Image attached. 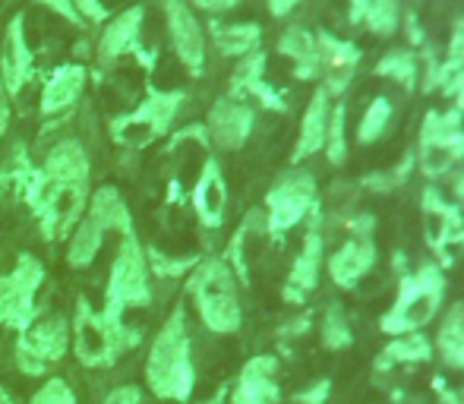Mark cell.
Instances as JSON below:
<instances>
[{
    "label": "cell",
    "instance_id": "cell-1",
    "mask_svg": "<svg viewBox=\"0 0 464 404\" xmlns=\"http://www.w3.org/2000/svg\"><path fill=\"white\" fill-rule=\"evenodd\" d=\"M146 386L155 399L184 404L196 389V367H193V344H189L187 310L174 306L171 316L161 322L149 344L146 357Z\"/></svg>",
    "mask_w": 464,
    "mask_h": 404
},
{
    "label": "cell",
    "instance_id": "cell-2",
    "mask_svg": "<svg viewBox=\"0 0 464 404\" xmlns=\"http://www.w3.org/2000/svg\"><path fill=\"white\" fill-rule=\"evenodd\" d=\"M142 344V332L127 325V319H114L108 313L95 310L89 297L76 301L73 322H70V348H73L80 367L102 370L114 367L123 354Z\"/></svg>",
    "mask_w": 464,
    "mask_h": 404
},
{
    "label": "cell",
    "instance_id": "cell-3",
    "mask_svg": "<svg viewBox=\"0 0 464 404\" xmlns=\"http://www.w3.org/2000/svg\"><path fill=\"white\" fill-rule=\"evenodd\" d=\"M187 294L199 313V322L212 335H234L244 325V306L237 297V275L225 256H206L189 269Z\"/></svg>",
    "mask_w": 464,
    "mask_h": 404
},
{
    "label": "cell",
    "instance_id": "cell-4",
    "mask_svg": "<svg viewBox=\"0 0 464 404\" xmlns=\"http://www.w3.org/2000/svg\"><path fill=\"white\" fill-rule=\"evenodd\" d=\"M446 301V272L440 263H420L414 272L398 278L395 303L382 313L379 329L385 335H411L423 332L442 310Z\"/></svg>",
    "mask_w": 464,
    "mask_h": 404
},
{
    "label": "cell",
    "instance_id": "cell-5",
    "mask_svg": "<svg viewBox=\"0 0 464 404\" xmlns=\"http://www.w3.org/2000/svg\"><path fill=\"white\" fill-rule=\"evenodd\" d=\"M23 202L42 227V237L48 244H57V240L70 237L76 221L86 215L89 184H54L35 168V178L25 187Z\"/></svg>",
    "mask_w": 464,
    "mask_h": 404
},
{
    "label": "cell",
    "instance_id": "cell-6",
    "mask_svg": "<svg viewBox=\"0 0 464 404\" xmlns=\"http://www.w3.org/2000/svg\"><path fill=\"white\" fill-rule=\"evenodd\" d=\"M152 272L146 263V246H142L140 234L130 231L121 237L117 256L111 263V275L104 284V310L108 316L123 319V313L133 306H152Z\"/></svg>",
    "mask_w": 464,
    "mask_h": 404
},
{
    "label": "cell",
    "instance_id": "cell-7",
    "mask_svg": "<svg viewBox=\"0 0 464 404\" xmlns=\"http://www.w3.org/2000/svg\"><path fill=\"white\" fill-rule=\"evenodd\" d=\"M464 161V114L459 111H430L423 117L414 165L427 180L452 174Z\"/></svg>",
    "mask_w": 464,
    "mask_h": 404
},
{
    "label": "cell",
    "instance_id": "cell-8",
    "mask_svg": "<svg viewBox=\"0 0 464 404\" xmlns=\"http://www.w3.org/2000/svg\"><path fill=\"white\" fill-rule=\"evenodd\" d=\"M184 99L187 95L178 92V89H174V92L152 89V92L140 101V108L127 111V114L111 120V127H108L111 139L123 149H146L149 142L168 136L178 111L184 108Z\"/></svg>",
    "mask_w": 464,
    "mask_h": 404
},
{
    "label": "cell",
    "instance_id": "cell-9",
    "mask_svg": "<svg viewBox=\"0 0 464 404\" xmlns=\"http://www.w3.org/2000/svg\"><path fill=\"white\" fill-rule=\"evenodd\" d=\"M70 354V322L61 313H38L35 322L16 335V370L29 380L48 376L54 363Z\"/></svg>",
    "mask_w": 464,
    "mask_h": 404
},
{
    "label": "cell",
    "instance_id": "cell-10",
    "mask_svg": "<svg viewBox=\"0 0 464 404\" xmlns=\"http://www.w3.org/2000/svg\"><path fill=\"white\" fill-rule=\"evenodd\" d=\"M44 284V265L32 253H19L10 272H0V325L23 335L38 310V291Z\"/></svg>",
    "mask_w": 464,
    "mask_h": 404
},
{
    "label": "cell",
    "instance_id": "cell-11",
    "mask_svg": "<svg viewBox=\"0 0 464 404\" xmlns=\"http://www.w3.org/2000/svg\"><path fill=\"white\" fill-rule=\"evenodd\" d=\"M319 187L316 178L310 171H291L281 174V178L272 184V190L266 193V231L276 234H287L291 227H297L304 218H310L319 208Z\"/></svg>",
    "mask_w": 464,
    "mask_h": 404
},
{
    "label": "cell",
    "instance_id": "cell-12",
    "mask_svg": "<svg viewBox=\"0 0 464 404\" xmlns=\"http://www.w3.org/2000/svg\"><path fill=\"white\" fill-rule=\"evenodd\" d=\"M161 10H165L168 35H171V48L178 61L184 63L189 76H202V70H206V32H202L193 6L187 0H161Z\"/></svg>",
    "mask_w": 464,
    "mask_h": 404
},
{
    "label": "cell",
    "instance_id": "cell-13",
    "mask_svg": "<svg viewBox=\"0 0 464 404\" xmlns=\"http://www.w3.org/2000/svg\"><path fill=\"white\" fill-rule=\"evenodd\" d=\"M253 123H256V111L250 101L240 99H218L208 108V120H206V139L212 142L221 152H237L246 146L253 133Z\"/></svg>",
    "mask_w": 464,
    "mask_h": 404
},
{
    "label": "cell",
    "instance_id": "cell-14",
    "mask_svg": "<svg viewBox=\"0 0 464 404\" xmlns=\"http://www.w3.org/2000/svg\"><path fill=\"white\" fill-rule=\"evenodd\" d=\"M25 16L16 13V16L6 23L4 42H0V80H4L10 99H16L25 86L35 76V61H32V48L29 38H25Z\"/></svg>",
    "mask_w": 464,
    "mask_h": 404
},
{
    "label": "cell",
    "instance_id": "cell-15",
    "mask_svg": "<svg viewBox=\"0 0 464 404\" xmlns=\"http://www.w3.org/2000/svg\"><path fill=\"white\" fill-rule=\"evenodd\" d=\"M423 225H427L430 246L440 256H446L449 250H455L464 240V215L459 202H449L436 190L423 193Z\"/></svg>",
    "mask_w": 464,
    "mask_h": 404
},
{
    "label": "cell",
    "instance_id": "cell-16",
    "mask_svg": "<svg viewBox=\"0 0 464 404\" xmlns=\"http://www.w3.org/2000/svg\"><path fill=\"white\" fill-rule=\"evenodd\" d=\"M142 23H146V6L142 4L130 6V10H121L117 16H108L102 42H98V63L111 67V63H117L121 57L136 54V51H140Z\"/></svg>",
    "mask_w": 464,
    "mask_h": 404
},
{
    "label": "cell",
    "instance_id": "cell-17",
    "mask_svg": "<svg viewBox=\"0 0 464 404\" xmlns=\"http://www.w3.org/2000/svg\"><path fill=\"white\" fill-rule=\"evenodd\" d=\"M86 82L89 70L82 63H61L42 86V104H38L42 117H54V120L67 117L86 92Z\"/></svg>",
    "mask_w": 464,
    "mask_h": 404
},
{
    "label": "cell",
    "instance_id": "cell-18",
    "mask_svg": "<svg viewBox=\"0 0 464 404\" xmlns=\"http://www.w3.org/2000/svg\"><path fill=\"white\" fill-rule=\"evenodd\" d=\"M193 212H196V218H199V225L208 227V231L225 225L227 184H225V171H221L215 155H208V159L202 161L199 180H196V187H193Z\"/></svg>",
    "mask_w": 464,
    "mask_h": 404
},
{
    "label": "cell",
    "instance_id": "cell-19",
    "mask_svg": "<svg viewBox=\"0 0 464 404\" xmlns=\"http://www.w3.org/2000/svg\"><path fill=\"white\" fill-rule=\"evenodd\" d=\"M376 265V244L370 234H351V240L344 246H338L329 256V275L338 288L354 291L357 284L372 272Z\"/></svg>",
    "mask_w": 464,
    "mask_h": 404
},
{
    "label": "cell",
    "instance_id": "cell-20",
    "mask_svg": "<svg viewBox=\"0 0 464 404\" xmlns=\"http://www.w3.org/2000/svg\"><path fill=\"white\" fill-rule=\"evenodd\" d=\"M231 99H240V101H259L263 108L269 111H285L287 104L285 99L269 86L266 80V54L263 51H253V54L240 57V63L234 67L231 73Z\"/></svg>",
    "mask_w": 464,
    "mask_h": 404
},
{
    "label": "cell",
    "instance_id": "cell-21",
    "mask_svg": "<svg viewBox=\"0 0 464 404\" xmlns=\"http://www.w3.org/2000/svg\"><path fill=\"white\" fill-rule=\"evenodd\" d=\"M319 269H323V227H319V208L310 215V227H306L300 256L291 265V278H287L285 297L287 301H304L319 282Z\"/></svg>",
    "mask_w": 464,
    "mask_h": 404
},
{
    "label": "cell",
    "instance_id": "cell-22",
    "mask_svg": "<svg viewBox=\"0 0 464 404\" xmlns=\"http://www.w3.org/2000/svg\"><path fill=\"white\" fill-rule=\"evenodd\" d=\"M278 361L272 354H256L244 363L237 382H234L231 404H278L276 386Z\"/></svg>",
    "mask_w": 464,
    "mask_h": 404
},
{
    "label": "cell",
    "instance_id": "cell-23",
    "mask_svg": "<svg viewBox=\"0 0 464 404\" xmlns=\"http://www.w3.org/2000/svg\"><path fill=\"white\" fill-rule=\"evenodd\" d=\"M38 171L54 184H89L92 178V161L80 139H61L44 152Z\"/></svg>",
    "mask_w": 464,
    "mask_h": 404
},
{
    "label": "cell",
    "instance_id": "cell-24",
    "mask_svg": "<svg viewBox=\"0 0 464 404\" xmlns=\"http://www.w3.org/2000/svg\"><path fill=\"white\" fill-rule=\"evenodd\" d=\"M332 108H335V99L329 95V89L319 86L316 92H313L310 104H306L304 120H300V133H297V149H294V161H304V159H310V155H319L325 149V136H329Z\"/></svg>",
    "mask_w": 464,
    "mask_h": 404
},
{
    "label": "cell",
    "instance_id": "cell-25",
    "mask_svg": "<svg viewBox=\"0 0 464 404\" xmlns=\"http://www.w3.org/2000/svg\"><path fill=\"white\" fill-rule=\"evenodd\" d=\"M86 218H92L104 234L117 231L123 237V234L136 231L133 215H130V206H127V199L121 197V190H117V187H98L95 193H89Z\"/></svg>",
    "mask_w": 464,
    "mask_h": 404
},
{
    "label": "cell",
    "instance_id": "cell-26",
    "mask_svg": "<svg viewBox=\"0 0 464 404\" xmlns=\"http://www.w3.org/2000/svg\"><path fill=\"white\" fill-rule=\"evenodd\" d=\"M433 86L442 89V95L455 101V111L464 114V19H459L449 38V51L446 61L436 67Z\"/></svg>",
    "mask_w": 464,
    "mask_h": 404
},
{
    "label": "cell",
    "instance_id": "cell-27",
    "mask_svg": "<svg viewBox=\"0 0 464 404\" xmlns=\"http://www.w3.org/2000/svg\"><path fill=\"white\" fill-rule=\"evenodd\" d=\"M278 51L285 57H291L294 73H297L300 80H313V76L323 73V70H319L316 35H313V32H306L304 25H287L285 35L278 38Z\"/></svg>",
    "mask_w": 464,
    "mask_h": 404
},
{
    "label": "cell",
    "instance_id": "cell-28",
    "mask_svg": "<svg viewBox=\"0 0 464 404\" xmlns=\"http://www.w3.org/2000/svg\"><path fill=\"white\" fill-rule=\"evenodd\" d=\"M436 354L442 357V363L452 370L464 373V301L452 303L442 316L440 329H436V341H433Z\"/></svg>",
    "mask_w": 464,
    "mask_h": 404
},
{
    "label": "cell",
    "instance_id": "cell-29",
    "mask_svg": "<svg viewBox=\"0 0 464 404\" xmlns=\"http://www.w3.org/2000/svg\"><path fill=\"white\" fill-rule=\"evenodd\" d=\"M212 42L221 54L246 57L253 51H259L263 29L256 23H212Z\"/></svg>",
    "mask_w": 464,
    "mask_h": 404
},
{
    "label": "cell",
    "instance_id": "cell-30",
    "mask_svg": "<svg viewBox=\"0 0 464 404\" xmlns=\"http://www.w3.org/2000/svg\"><path fill=\"white\" fill-rule=\"evenodd\" d=\"M35 178V165L25 155V146L16 142L6 155V161L0 165V206H10V199H23L29 180Z\"/></svg>",
    "mask_w": 464,
    "mask_h": 404
},
{
    "label": "cell",
    "instance_id": "cell-31",
    "mask_svg": "<svg viewBox=\"0 0 464 404\" xmlns=\"http://www.w3.org/2000/svg\"><path fill=\"white\" fill-rule=\"evenodd\" d=\"M102 244H104V231L95 225L92 218H86V215H82V218L76 221L73 231H70V237H67V263H70V269H89V265L98 259V253H102Z\"/></svg>",
    "mask_w": 464,
    "mask_h": 404
},
{
    "label": "cell",
    "instance_id": "cell-32",
    "mask_svg": "<svg viewBox=\"0 0 464 404\" xmlns=\"http://www.w3.org/2000/svg\"><path fill=\"white\" fill-rule=\"evenodd\" d=\"M354 23H363L372 35H395L398 23H401V6L398 0H354L351 10Z\"/></svg>",
    "mask_w": 464,
    "mask_h": 404
},
{
    "label": "cell",
    "instance_id": "cell-33",
    "mask_svg": "<svg viewBox=\"0 0 464 404\" xmlns=\"http://www.w3.org/2000/svg\"><path fill=\"white\" fill-rule=\"evenodd\" d=\"M433 357V344L423 332H411V335H395V341H389L379 354L376 367H401V363H423Z\"/></svg>",
    "mask_w": 464,
    "mask_h": 404
},
{
    "label": "cell",
    "instance_id": "cell-34",
    "mask_svg": "<svg viewBox=\"0 0 464 404\" xmlns=\"http://www.w3.org/2000/svg\"><path fill=\"white\" fill-rule=\"evenodd\" d=\"M376 73L385 76V80H395L398 86L414 89L417 80H420V61L411 48H398V51H385V57L376 63Z\"/></svg>",
    "mask_w": 464,
    "mask_h": 404
},
{
    "label": "cell",
    "instance_id": "cell-35",
    "mask_svg": "<svg viewBox=\"0 0 464 404\" xmlns=\"http://www.w3.org/2000/svg\"><path fill=\"white\" fill-rule=\"evenodd\" d=\"M392 117H395V104L385 99V95L372 99L370 108L363 111V117H361V127H357V142H361V146L379 142L385 136V130H389Z\"/></svg>",
    "mask_w": 464,
    "mask_h": 404
},
{
    "label": "cell",
    "instance_id": "cell-36",
    "mask_svg": "<svg viewBox=\"0 0 464 404\" xmlns=\"http://www.w3.org/2000/svg\"><path fill=\"white\" fill-rule=\"evenodd\" d=\"M319 338H323V344L329 351H344V348H351V341H354V335H351V322L338 303L325 306L323 322H319Z\"/></svg>",
    "mask_w": 464,
    "mask_h": 404
},
{
    "label": "cell",
    "instance_id": "cell-37",
    "mask_svg": "<svg viewBox=\"0 0 464 404\" xmlns=\"http://www.w3.org/2000/svg\"><path fill=\"white\" fill-rule=\"evenodd\" d=\"M344 117H348L344 104L335 101V108H332V120H329V136H325V149H323V152L329 155V165H344V159H348V136H344Z\"/></svg>",
    "mask_w": 464,
    "mask_h": 404
},
{
    "label": "cell",
    "instance_id": "cell-38",
    "mask_svg": "<svg viewBox=\"0 0 464 404\" xmlns=\"http://www.w3.org/2000/svg\"><path fill=\"white\" fill-rule=\"evenodd\" d=\"M146 263H149V272H152L155 278H180V275H187L196 263H199V256L178 259V256H168V253L155 250V246H146Z\"/></svg>",
    "mask_w": 464,
    "mask_h": 404
},
{
    "label": "cell",
    "instance_id": "cell-39",
    "mask_svg": "<svg viewBox=\"0 0 464 404\" xmlns=\"http://www.w3.org/2000/svg\"><path fill=\"white\" fill-rule=\"evenodd\" d=\"M29 404H76V392L70 389L67 380L48 376V380L42 382V389L29 399Z\"/></svg>",
    "mask_w": 464,
    "mask_h": 404
},
{
    "label": "cell",
    "instance_id": "cell-40",
    "mask_svg": "<svg viewBox=\"0 0 464 404\" xmlns=\"http://www.w3.org/2000/svg\"><path fill=\"white\" fill-rule=\"evenodd\" d=\"M76 13H80L82 23H108V6H104V0H73Z\"/></svg>",
    "mask_w": 464,
    "mask_h": 404
},
{
    "label": "cell",
    "instance_id": "cell-41",
    "mask_svg": "<svg viewBox=\"0 0 464 404\" xmlns=\"http://www.w3.org/2000/svg\"><path fill=\"white\" fill-rule=\"evenodd\" d=\"M35 4L44 6V10H51L54 16L67 19L70 25H82V19H80V13H76L73 0H35Z\"/></svg>",
    "mask_w": 464,
    "mask_h": 404
},
{
    "label": "cell",
    "instance_id": "cell-42",
    "mask_svg": "<svg viewBox=\"0 0 464 404\" xmlns=\"http://www.w3.org/2000/svg\"><path fill=\"white\" fill-rule=\"evenodd\" d=\"M102 404H142V389L140 386H117L104 395Z\"/></svg>",
    "mask_w": 464,
    "mask_h": 404
},
{
    "label": "cell",
    "instance_id": "cell-43",
    "mask_svg": "<svg viewBox=\"0 0 464 404\" xmlns=\"http://www.w3.org/2000/svg\"><path fill=\"white\" fill-rule=\"evenodd\" d=\"M6 130H10V92L0 80V139H4Z\"/></svg>",
    "mask_w": 464,
    "mask_h": 404
},
{
    "label": "cell",
    "instance_id": "cell-44",
    "mask_svg": "<svg viewBox=\"0 0 464 404\" xmlns=\"http://www.w3.org/2000/svg\"><path fill=\"white\" fill-rule=\"evenodd\" d=\"M189 6H199L206 13H221V10H231L237 0H187Z\"/></svg>",
    "mask_w": 464,
    "mask_h": 404
},
{
    "label": "cell",
    "instance_id": "cell-45",
    "mask_svg": "<svg viewBox=\"0 0 464 404\" xmlns=\"http://www.w3.org/2000/svg\"><path fill=\"white\" fill-rule=\"evenodd\" d=\"M325 395H329V382L323 380V382H316V386H313L310 392L300 395V401H304V404H323Z\"/></svg>",
    "mask_w": 464,
    "mask_h": 404
},
{
    "label": "cell",
    "instance_id": "cell-46",
    "mask_svg": "<svg viewBox=\"0 0 464 404\" xmlns=\"http://www.w3.org/2000/svg\"><path fill=\"white\" fill-rule=\"evenodd\" d=\"M300 0H269V13L272 16H287V13H294V6H297Z\"/></svg>",
    "mask_w": 464,
    "mask_h": 404
},
{
    "label": "cell",
    "instance_id": "cell-47",
    "mask_svg": "<svg viewBox=\"0 0 464 404\" xmlns=\"http://www.w3.org/2000/svg\"><path fill=\"white\" fill-rule=\"evenodd\" d=\"M452 197L459 199V206L464 202V161L455 168V178H452Z\"/></svg>",
    "mask_w": 464,
    "mask_h": 404
}]
</instances>
